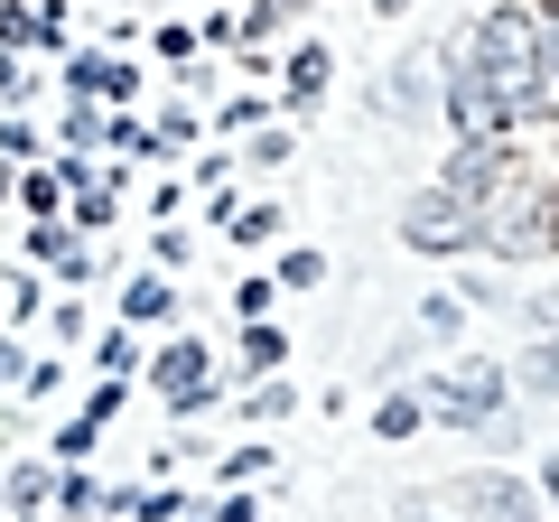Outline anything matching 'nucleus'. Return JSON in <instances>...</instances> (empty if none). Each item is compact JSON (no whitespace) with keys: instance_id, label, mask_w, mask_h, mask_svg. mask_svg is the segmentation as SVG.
I'll list each match as a JSON object with an SVG mask.
<instances>
[{"instance_id":"nucleus-26","label":"nucleus","mask_w":559,"mask_h":522,"mask_svg":"<svg viewBox=\"0 0 559 522\" xmlns=\"http://www.w3.org/2000/svg\"><path fill=\"white\" fill-rule=\"evenodd\" d=\"M242 411H252V420H280V411H289V382H261V392H252Z\"/></svg>"},{"instance_id":"nucleus-23","label":"nucleus","mask_w":559,"mask_h":522,"mask_svg":"<svg viewBox=\"0 0 559 522\" xmlns=\"http://www.w3.org/2000/svg\"><path fill=\"white\" fill-rule=\"evenodd\" d=\"M57 187H66V178H47V168H28V215H38V224L57 215Z\"/></svg>"},{"instance_id":"nucleus-22","label":"nucleus","mask_w":559,"mask_h":522,"mask_svg":"<svg viewBox=\"0 0 559 522\" xmlns=\"http://www.w3.org/2000/svg\"><path fill=\"white\" fill-rule=\"evenodd\" d=\"M280 281H289V289H318L326 261H318V252H289V261H280Z\"/></svg>"},{"instance_id":"nucleus-18","label":"nucleus","mask_w":559,"mask_h":522,"mask_svg":"<svg viewBox=\"0 0 559 522\" xmlns=\"http://www.w3.org/2000/svg\"><path fill=\"white\" fill-rule=\"evenodd\" d=\"M10 495H20V513H38V503L57 495V476H47V466H20V476H10Z\"/></svg>"},{"instance_id":"nucleus-17","label":"nucleus","mask_w":559,"mask_h":522,"mask_svg":"<svg viewBox=\"0 0 559 522\" xmlns=\"http://www.w3.org/2000/svg\"><path fill=\"white\" fill-rule=\"evenodd\" d=\"M66 141H75V150H103V141H112V121H103L94 103H75V112H66Z\"/></svg>"},{"instance_id":"nucleus-10","label":"nucleus","mask_w":559,"mask_h":522,"mask_svg":"<svg viewBox=\"0 0 559 522\" xmlns=\"http://www.w3.org/2000/svg\"><path fill=\"white\" fill-rule=\"evenodd\" d=\"M513 382L532 392V402H559V336H532V355L513 364Z\"/></svg>"},{"instance_id":"nucleus-13","label":"nucleus","mask_w":559,"mask_h":522,"mask_svg":"<svg viewBox=\"0 0 559 522\" xmlns=\"http://www.w3.org/2000/svg\"><path fill=\"white\" fill-rule=\"evenodd\" d=\"M419 420H429V402H419V392H382V411H373V429H382V439H411Z\"/></svg>"},{"instance_id":"nucleus-30","label":"nucleus","mask_w":559,"mask_h":522,"mask_svg":"<svg viewBox=\"0 0 559 522\" xmlns=\"http://www.w3.org/2000/svg\"><path fill=\"white\" fill-rule=\"evenodd\" d=\"M10 373H20V382H28V364H20V345H0V382H10Z\"/></svg>"},{"instance_id":"nucleus-11","label":"nucleus","mask_w":559,"mask_h":522,"mask_svg":"<svg viewBox=\"0 0 559 522\" xmlns=\"http://www.w3.org/2000/svg\"><path fill=\"white\" fill-rule=\"evenodd\" d=\"M429 94H439V84H429V66H392V75H382V112H419V103H429Z\"/></svg>"},{"instance_id":"nucleus-7","label":"nucleus","mask_w":559,"mask_h":522,"mask_svg":"<svg viewBox=\"0 0 559 522\" xmlns=\"http://www.w3.org/2000/svg\"><path fill=\"white\" fill-rule=\"evenodd\" d=\"M457 197H476V205H495V187H503V141H457V159L439 168Z\"/></svg>"},{"instance_id":"nucleus-12","label":"nucleus","mask_w":559,"mask_h":522,"mask_svg":"<svg viewBox=\"0 0 559 522\" xmlns=\"http://www.w3.org/2000/svg\"><path fill=\"white\" fill-rule=\"evenodd\" d=\"M28 252H38L47 271H66V281H75V271H84V252H75V234H66L57 215H47V224H28Z\"/></svg>"},{"instance_id":"nucleus-19","label":"nucleus","mask_w":559,"mask_h":522,"mask_svg":"<svg viewBox=\"0 0 559 522\" xmlns=\"http://www.w3.org/2000/svg\"><path fill=\"white\" fill-rule=\"evenodd\" d=\"M280 234V205H242L234 215V242H271Z\"/></svg>"},{"instance_id":"nucleus-29","label":"nucleus","mask_w":559,"mask_h":522,"mask_svg":"<svg viewBox=\"0 0 559 522\" xmlns=\"http://www.w3.org/2000/svg\"><path fill=\"white\" fill-rule=\"evenodd\" d=\"M540 495H550V513H559V448H550V466H540Z\"/></svg>"},{"instance_id":"nucleus-4","label":"nucleus","mask_w":559,"mask_h":522,"mask_svg":"<svg viewBox=\"0 0 559 522\" xmlns=\"http://www.w3.org/2000/svg\"><path fill=\"white\" fill-rule=\"evenodd\" d=\"M485 252H495V261H540V252H559V187H532L522 205H503L495 234H485Z\"/></svg>"},{"instance_id":"nucleus-20","label":"nucleus","mask_w":559,"mask_h":522,"mask_svg":"<svg viewBox=\"0 0 559 522\" xmlns=\"http://www.w3.org/2000/svg\"><path fill=\"white\" fill-rule=\"evenodd\" d=\"M75 224H112V187H103V178L75 187Z\"/></svg>"},{"instance_id":"nucleus-25","label":"nucleus","mask_w":559,"mask_h":522,"mask_svg":"<svg viewBox=\"0 0 559 522\" xmlns=\"http://www.w3.org/2000/svg\"><path fill=\"white\" fill-rule=\"evenodd\" d=\"M112 150H131V159L150 150V159H159V131H140V121H112Z\"/></svg>"},{"instance_id":"nucleus-3","label":"nucleus","mask_w":559,"mask_h":522,"mask_svg":"<svg viewBox=\"0 0 559 522\" xmlns=\"http://www.w3.org/2000/svg\"><path fill=\"white\" fill-rule=\"evenodd\" d=\"M503 392H513V364H457V373H439L419 402H429V420L466 429V439H485V429L503 420Z\"/></svg>"},{"instance_id":"nucleus-6","label":"nucleus","mask_w":559,"mask_h":522,"mask_svg":"<svg viewBox=\"0 0 559 522\" xmlns=\"http://www.w3.org/2000/svg\"><path fill=\"white\" fill-rule=\"evenodd\" d=\"M150 382H159V402H168V411H205V402H215V364H205L197 336L168 345V355L150 364Z\"/></svg>"},{"instance_id":"nucleus-5","label":"nucleus","mask_w":559,"mask_h":522,"mask_svg":"<svg viewBox=\"0 0 559 522\" xmlns=\"http://www.w3.org/2000/svg\"><path fill=\"white\" fill-rule=\"evenodd\" d=\"M540 503L550 495H532L522 476H495V466L485 476H457V513H476V522H540Z\"/></svg>"},{"instance_id":"nucleus-32","label":"nucleus","mask_w":559,"mask_h":522,"mask_svg":"<svg viewBox=\"0 0 559 522\" xmlns=\"http://www.w3.org/2000/svg\"><path fill=\"white\" fill-rule=\"evenodd\" d=\"M411 522H419V513H411Z\"/></svg>"},{"instance_id":"nucleus-14","label":"nucleus","mask_w":559,"mask_h":522,"mask_svg":"<svg viewBox=\"0 0 559 522\" xmlns=\"http://www.w3.org/2000/svg\"><path fill=\"white\" fill-rule=\"evenodd\" d=\"M280 84H289V103H318V94H326V47H299Z\"/></svg>"},{"instance_id":"nucleus-31","label":"nucleus","mask_w":559,"mask_h":522,"mask_svg":"<svg viewBox=\"0 0 559 522\" xmlns=\"http://www.w3.org/2000/svg\"><path fill=\"white\" fill-rule=\"evenodd\" d=\"M382 10H411V0H382Z\"/></svg>"},{"instance_id":"nucleus-21","label":"nucleus","mask_w":559,"mask_h":522,"mask_svg":"<svg viewBox=\"0 0 559 522\" xmlns=\"http://www.w3.org/2000/svg\"><path fill=\"white\" fill-rule=\"evenodd\" d=\"M38 38V10H20V0H10V10H0V47H28Z\"/></svg>"},{"instance_id":"nucleus-9","label":"nucleus","mask_w":559,"mask_h":522,"mask_svg":"<svg viewBox=\"0 0 559 522\" xmlns=\"http://www.w3.org/2000/svg\"><path fill=\"white\" fill-rule=\"evenodd\" d=\"M168 308H178V289H168V271H140V281L121 289V318H131V327H159Z\"/></svg>"},{"instance_id":"nucleus-28","label":"nucleus","mask_w":559,"mask_h":522,"mask_svg":"<svg viewBox=\"0 0 559 522\" xmlns=\"http://www.w3.org/2000/svg\"><path fill=\"white\" fill-rule=\"evenodd\" d=\"M20 94H28V66L10 57V47H0V103H20Z\"/></svg>"},{"instance_id":"nucleus-16","label":"nucleus","mask_w":559,"mask_h":522,"mask_svg":"<svg viewBox=\"0 0 559 522\" xmlns=\"http://www.w3.org/2000/svg\"><path fill=\"white\" fill-rule=\"evenodd\" d=\"M289 10H299V0H252V10H242V38H271V28H289Z\"/></svg>"},{"instance_id":"nucleus-2","label":"nucleus","mask_w":559,"mask_h":522,"mask_svg":"<svg viewBox=\"0 0 559 522\" xmlns=\"http://www.w3.org/2000/svg\"><path fill=\"white\" fill-rule=\"evenodd\" d=\"M485 234H495V205H476V197H457L448 178H429L411 205H401V242L411 252H485Z\"/></svg>"},{"instance_id":"nucleus-8","label":"nucleus","mask_w":559,"mask_h":522,"mask_svg":"<svg viewBox=\"0 0 559 522\" xmlns=\"http://www.w3.org/2000/svg\"><path fill=\"white\" fill-rule=\"evenodd\" d=\"M66 84H75L84 103H131V94H140V66H121V57H75V66H66Z\"/></svg>"},{"instance_id":"nucleus-15","label":"nucleus","mask_w":559,"mask_h":522,"mask_svg":"<svg viewBox=\"0 0 559 522\" xmlns=\"http://www.w3.org/2000/svg\"><path fill=\"white\" fill-rule=\"evenodd\" d=\"M242 364H252V373H271V364H289V336H280L271 318H252V336H242Z\"/></svg>"},{"instance_id":"nucleus-1","label":"nucleus","mask_w":559,"mask_h":522,"mask_svg":"<svg viewBox=\"0 0 559 522\" xmlns=\"http://www.w3.org/2000/svg\"><path fill=\"white\" fill-rule=\"evenodd\" d=\"M457 75H476L513 121H532V112H550V103H559V84H550L559 75V66H550V28H540L522 0L485 10V20L457 38Z\"/></svg>"},{"instance_id":"nucleus-24","label":"nucleus","mask_w":559,"mask_h":522,"mask_svg":"<svg viewBox=\"0 0 559 522\" xmlns=\"http://www.w3.org/2000/svg\"><path fill=\"white\" fill-rule=\"evenodd\" d=\"M522 318H532V336H559V289H540V299H522Z\"/></svg>"},{"instance_id":"nucleus-27","label":"nucleus","mask_w":559,"mask_h":522,"mask_svg":"<svg viewBox=\"0 0 559 522\" xmlns=\"http://www.w3.org/2000/svg\"><path fill=\"white\" fill-rule=\"evenodd\" d=\"M94 429H103V420H94V411H84V420L66 429V439H57V458H94Z\"/></svg>"}]
</instances>
